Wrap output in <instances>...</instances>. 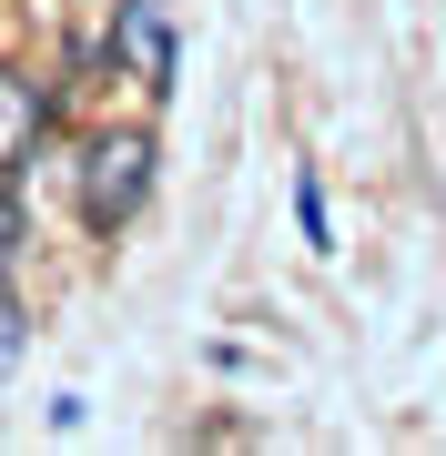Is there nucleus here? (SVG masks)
I'll use <instances>...</instances> for the list:
<instances>
[{
  "mask_svg": "<svg viewBox=\"0 0 446 456\" xmlns=\"http://www.w3.org/2000/svg\"><path fill=\"white\" fill-rule=\"evenodd\" d=\"M152 163H163V142H152L142 122H101L82 142V224L92 233H122L152 193Z\"/></svg>",
  "mask_w": 446,
  "mask_h": 456,
  "instance_id": "nucleus-1",
  "label": "nucleus"
},
{
  "mask_svg": "<svg viewBox=\"0 0 446 456\" xmlns=\"http://www.w3.org/2000/svg\"><path fill=\"white\" fill-rule=\"evenodd\" d=\"M112 71H122L142 102H163V92H173L182 41H173V11H163V0H112Z\"/></svg>",
  "mask_w": 446,
  "mask_h": 456,
  "instance_id": "nucleus-2",
  "label": "nucleus"
},
{
  "mask_svg": "<svg viewBox=\"0 0 446 456\" xmlns=\"http://www.w3.org/2000/svg\"><path fill=\"white\" fill-rule=\"evenodd\" d=\"M20 335H31V314H20V305H11V284H0V375L20 365Z\"/></svg>",
  "mask_w": 446,
  "mask_h": 456,
  "instance_id": "nucleus-4",
  "label": "nucleus"
},
{
  "mask_svg": "<svg viewBox=\"0 0 446 456\" xmlns=\"http://www.w3.org/2000/svg\"><path fill=\"white\" fill-rule=\"evenodd\" d=\"M11 264H20V193L0 183V284H11Z\"/></svg>",
  "mask_w": 446,
  "mask_h": 456,
  "instance_id": "nucleus-5",
  "label": "nucleus"
},
{
  "mask_svg": "<svg viewBox=\"0 0 446 456\" xmlns=\"http://www.w3.org/2000/svg\"><path fill=\"white\" fill-rule=\"evenodd\" d=\"M295 224H304V244H325V233H335V224H325V193H314V183H295Z\"/></svg>",
  "mask_w": 446,
  "mask_h": 456,
  "instance_id": "nucleus-6",
  "label": "nucleus"
},
{
  "mask_svg": "<svg viewBox=\"0 0 446 456\" xmlns=\"http://www.w3.org/2000/svg\"><path fill=\"white\" fill-rule=\"evenodd\" d=\"M51 132V82H31L20 61H0V183H20V163Z\"/></svg>",
  "mask_w": 446,
  "mask_h": 456,
  "instance_id": "nucleus-3",
  "label": "nucleus"
}]
</instances>
